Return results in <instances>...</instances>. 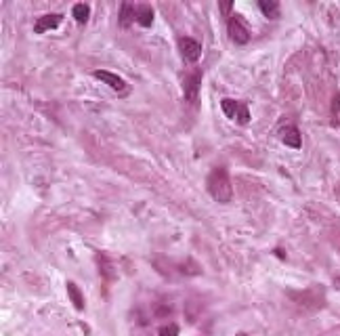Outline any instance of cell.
Wrapping results in <instances>:
<instances>
[{
    "mask_svg": "<svg viewBox=\"0 0 340 336\" xmlns=\"http://www.w3.org/2000/svg\"><path fill=\"white\" fill-rule=\"evenodd\" d=\"M206 185H208V193H210L217 202H221V204L231 202V198H233L231 179H229V173H227L223 166L212 168V173L208 175Z\"/></svg>",
    "mask_w": 340,
    "mask_h": 336,
    "instance_id": "obj_1",
    "label": "cell"
},
{
    "mask_svg": "<svg viewBox=\"0 0 340 336\" xmlns=\"http://www.w3.org/2000/svg\"><path fill=\"white\" fill-rule=\"evenodd\" d=\"M290 299L299 301V305L303 307H311V309H317V307H321L325 303V297L319 286H313L311 290H303V292H288Z\"/></svg>",
    "mask_w": 340,
    "mask_h": 336,
    "instance_id": "obj_2",
    "label": "cell"
},
{
    "mask_svg": "<svg viewBox=\"0 0 340 336\" xmlns=\"http://www.w3.org/2000/svg\"><path fill=\"white\" fill-rule=\"evenodd\" d=\"M221 109L225 111L227 118L235 120L237 124H248L250 122V111L244 103H237L235 99H223L221 101Z\"/></svg>",
    "mask_w": 340,
    "mask_h": 336,
    "instance_id": "obj_3",
    "label": "cell"
},
{
    "mask_svg": "<svg viewBox=\"0 0 340 336\" xmlns=\"http://www.w3.org/2000/svg\"><path fill=\"white\" fill-rule=\"evenodd\" d=\"M229 36L233 42H237V45H246V42L250 40V30L246 21L239 17V15H233L229 19Z\"/></svg>",
    "mask_w": 340,
    "mask_h": 336,
    "instance_id": "obj_4",
    "label": "cell"
},
{
    "mask_svg": "<svg viewBox=\"0 0 340 336\" xmlns=\"http://www.w3.org/2000/svg\"><path fill=\"white\" fill-rule=\"evenodd\" d=\"M179 51H181L183 59H185L187 63H195L202 55V45L193 38H181L179 40Z\"/></svg>",
    "mask_w": 340,
    "mask_h": 336,
    "instance_id": "obj_5",
    "label": "cell"
},
{
    "mask_svg": "<svg viewBox=\"0 0 340 336\" xmlns=\"http://www.w3.org/2000/svg\"><path fill=\"white\" fill-rule=\"evenodd\" d=\"M200 82H202V74L200 72H193V74L185 76V80H183V91H185V99L189 103H193L197 99V93H200Z\"/></svg>",
    "mask_w": 340,
    "mask_h": 336,
    "instance_id": "obj_6",
    "label": "cell"
},
{
    "mask_svg": "<svg viewBox=\"0 0 340 336\" xmlns=\"http://www.w3.org/2000/svg\"><path fill=\"white\" fill-rule=\"evenodd\" d=\"M95 78H99L101 82H105L107 87H111L113 91H118V93H124V91H126V80H122L118 74H113V72H107V69H97Z\"/></svg>",
    "mask_w": 340,
    "mask_h": 336,
    "instance_id": "obj_7",
    "label": "cell"
},
{
    "mask_svg": "<svg viewBox=\"0 0 340 336\" xmlns=\"http://www.w3.org/2000/svg\"><path fill=\"white\" fill-rule=\"evenodd\" d=\"M61 15L59 13H49V15H42L36 23H34V32L36 34H45V32H49V30H55L57 25L61 23Z\"/></svg>",
    "mask_w": 340,
    "mask_h": 336,
    "instance_id": "obj_8",
    "label": "cell"
},
{
    "mask_svg": "<svg viewBox=\"0 0 340 336\" xmlns=\"http://www.w3.org/2000/svg\"><path fill=\"white\" fill-rule=\"evenodd\" d=\"M97 263H99V271H101V277H103V284H111V279H113V265L111 261L103 255V252H99L97 255Z\"/></svg>",
    "mask_w": 340,
    "mask_h": 336,
    "instance_id": "obj_9",
    "label": "cell"
},
{
    "mask_svg": "<svg viewBox=\"0 0 340 336\" xmlns=\"http://www.w3.org/2000/svg\"><path fill=\"white\" fill-rule=\"evenodd\" d=\"M135 21L143 27H149L153 23V9L149 5H139L135 11Z\"/></svg>",
    "mask_w": 340,
    "mask_h": 336,
    "instance_id": "obj_10",
    "label": "cell"
},
{
    "mask_svg": "<svg viewBox=\"0 0 340 336\" xmlns=\"http://www.w3.org/2000/svg\"><path fill=\"white\" fill-rule=\"evenodd\" d=\"M281 141L286 143L288 147H294V149H299L301 147V133H299V129L296 126H288V129H283L281 131Z\"/></svg>",
    "mask_w": 340,
    "mask_h": 336,
    "instance_id": "obj_11",
    "label": "cell"
},
{
    "mask_svg": "<svg viewBox=\"0 0 340 336\" xmlns=\"http://www.w3.org/2000/svg\"><path fill=\"white\" fill-rule=\"evenodd\" d=\"M67 297H69V301L74 303V307H76L78 311L84 309V297H82L80 288H78L74 282H67Z\"/></svg>",
    "mask_w": 340,
    "mask_h": 336,
    "instance_id": "obj_12",
    "label": "cell"
},
{
    "mask_svg": "<svg viewBox=\"0 0 340 336\" xmlns=\"http://www.w3.org/2000/svg\"><path fill=\"white\" fill-rule=\"evenodd\" d=\"M135 11H137V7L131 5V3H124L122 5V9H120V25L122 27H129L135 21Z\"/></svg>",
    "mask_w": 340,
    "mask_h": 336,
    "instance_id": "obj_13",
    "label": "cell"
},
{
    "mask_svg": "<svg viewBox=\"0 0 340 336\" xmlns=\"http://www.w3.org/2000/svg\"><path fill=\"white\" fill-rule=\"evenodd\" d=\"M72 15L78 23H87L89 17H91V7L89 5H84V3H78L72 7Z\"/></svg>",
    "mask_w": 340,
    "mask_h": 336,
    "instance_id": "obj_14",
    "label": "cell"
},
{
    "mask_svg": "<svg viewBox=\"0 0 340 336\" xmlns=\"http://www.w3.org/2000/svg\"><path fill=\"white\" fill-rule=\"evenodd\" d=\"M259 7H261V11L265 13L267 17H275L277 15V9H279L277 3H267V0H261Z\"/></svg>",
    "mask_w": 340,
    "mask_h": 336,
    "instance_id": "obj_15",
    "label": "cell"
},
{
    "mask_svg": "<svg viewBox=\"0 0 340 336\" xmlns=\"http://www.w3.org/2000/svg\"><path fill=\"white\" fill-rule=\"evenodd\" d=\"M332 122L338 126L340 124V93L334 97V99H332Z\"/></svg>",
    "mask_w": 340,
    "mask_h": 336,
    "instance_id": "obj_16",
    "label": "cell"
},
{
    "mask_svg": "<svg viewBox=\"0 0 340 336\" xmlns=\"http://www.w3.org/2000/svg\"><path fill=\"white\" fill-rule=\"evenodd\" d=\"M160 336H179V326L177 324H166L160 328Z\"/></svg>",
    "mask_w": 340,
    "mask_h": 336,
    "instance_id": "obj_17",
    "label": "cell"
},
{
    "mask_svg": "<svg viewBox=\"0 0 340 336\" xmlns=\"http://www.w3.org/2000/svg\"><path fill=\"white\" fill-rule=\"evenodd\" d=\"M229 9H231V3H221V11H223V13H227Z\"/></svg>",
    "mask_w": 340,
    "mask_h": 336,
    "instance_id": "obj_18",
    "label": "cell"
},
{
    "mask_svg": "<svg viewBox=\"0 0 340 336\" xmlns=\"http://www.w3.org/2000/svg\"><path fill=\"white\" fill-rule=\"evenodd\" d=\"M237 336H248V334H242V332H239V334H237Z\"/></svg>",
    "mask_w": 340,
    "mask_h": 336,
    "instance_id": "obj_19",
    "label": "cell"
}]
</instances>
